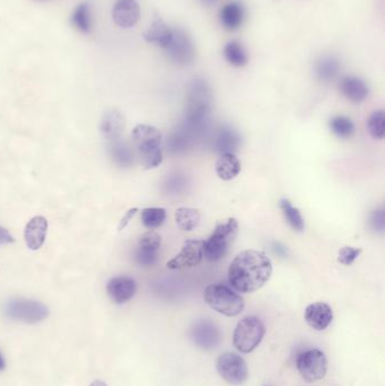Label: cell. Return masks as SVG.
<instances>
[{
  "label": "cell",
  "mask_w": 385,
  "mask_h": 386,
  "mask_svg": "<svg viewBox=\"0 0 385 386\" xmlns=\"http://www.w3.org/2000/svg\"><path fill=\"white\" fill-rule=\"evenodd\" d=\"M15 242L13 235L6 228L0 226V245L10 244Z\"/></svg>",
  "instance_id": "37"
},
{
  "label": "cell",
  "mask_w": 385,
  "mask_h": 386,
  "mask_svg": "<svg viewBox=\"0 0 385 386\" xmlns=\"http://www.w3.org/2000/svg\"><path fill=\"white\" fill-rule=\"evenodd\" d=\"M220 0H200V3L205 6H213L215 3H218Z\"/></svg>",
  "instance_id": "41"
},
{
  "label": "cell",
  "mask_w": 385,
  "mask_h": 386,
  "mask_svg": "<svg viewBox=\"0 0 385 386\" xmlns=\"http://www.w3.org/2000/svg\"><path fill=\"white\" fill-rule=\"evenodd\" d=\"M135 260L141 267H152L158 260V251L137 246L135 251Z\"/></svg>",
  "instance_id": "32"
},
{
  "label": "cell",
  "mask_w": 385,
  "mask_h": 386,
  "mask_svg": "<svg viewBox=\"0 0 385 386\" xmlns=\"http://www.w3.org/2000/svg\"><path fill=\"white\" fill-rule=\"evenodd\" d=\"M279 207L282 209V215L285 217L286 222L289 223V226L294 230L302 232L305 227V224H304V218L300 209L294 207L289 199H282Z\"/></svg>",
  "instance_id": "28"
},
{
  "label": "cell",
  "mask_w": 385,
  "mask_h": 386,
  "mask_svg": "<svg viewBox=\"0 0 385 386\" xmlns=\"http://www.w3.org/2000/svg\"><path fill=\"white\" fill-rule=\"evenodd\" d=\"M384 111L376 110L367 120V128L373 138L383 139L385 135Z\"/></svg>",
  "instance_id": "31"
},
{
  "label": "cell",
  "mask_w": 385,
  "mask_h": 386,
  "mask_svg": "<svg viewBox=\"0 0 385 386\" xmlns=\"http://www.w3.org/2000/svg\"><path fill=\"white\" fill-rule=\"evenodd\" d=\"M194 343L204 350L216 348L220 343V331L209 320H200L192 325L190 332Z\"/></svg>",
  "instance_id": "12"
},
{
  "label": "cell",
  "mask_w": 385,
  "mask_h": 386,
  "mask_svg": "<svg viewBox=\"0 0 385 386\" xmlns=\"http://www.w3.org/2000/svg\"><path fill=\"white\" fill-rule=\"evenodd\" d=\"M166 57L178 67H187L196 59V47L191 35L181 28L172 29V38L164 47Z\"/></svg>",
  "instance_id": "8"
},
{
  "label": "cell",
  "mask_w": 385,
  "mask_h": 386,
  "mask_svg": "<svg viewBox=\"0 0 385 386\" xmlns=\"http://www.w3.org/2000/svg\"><path fill=\"white\" fill-rule=\"evenodd\" d=\"M273 275V262L262 251L247 250L238 253L229 268V283L243 294L262 288Z\"/></svg>",
  "instance_id": "1"
},
{
  "label": "cell",
  "mask_w": 385,
  "mask_h": 386,
  "mask_svg": "<svg viewBox=\"0 0 385 386\" xmlns=\"http://www.w3.org/2000/svg\"><path fill=\"white\" fill-rule=\"evenodd\" d=\"M172 38V29H169L167 24L158 14L154 15L149 29L144 33V39L149 43H155L160 47H165Z\"/></svg>",
  "instance_id": "23"
},
{
  "label": "cell",
  "mask_w": 385,
  "mask_h": 386,
  "mask_svg": "<svg viewBox=\"0 0 385 386\" xmlns=\"http://www.w3.org/2000/svg\"><path fill=\"white\" fill-rule=\"evenodd\" d=\"M298 373L306 383H315L324 378L328 372V359L320 349L302 352L296 361Z\"/></svg>",
  "instance_id": "9"
},
{
  "label": "cell",
  "mask_w": 385,
  "mask_h": 386,
  "mask_svg": "<svg viewBox=\"0 0 385 386\" xmlns=\"http://www.w3.org/2000/svg\"><path fill=\"white\" fill-rule=\"evenodd\" d=\"M362 253L360 248H351V246H344L338 253V261L344 266H351L354 264V261L360 257Z\"/></svg>",
  "instance_id": "34"
},
{
  "label": "cell",
  "mask_w": 385,
  "mask_h": 386,
  "mask_svg": "<svg viewBox=\"0 0 385 386\" xmlns=\"http://www.w3.org/2000/svg\"><path fill=\"white\" fill-rule=\"evenodd\" d=\"M241 162L233 153L220 155L215 165V171L222 181H231L241 172Z\"/></svg>",
  "instance_id": "24"
},
{
  "label": "cell",
  "mask_w": 385,
  "mask_h": 386,
  "mask_svg": "<svg viewBox=\"0 0 385 386\" xmlns=\"http://www.w3.org/2000/svg\"><path fill=\"white\" fill-rule=\"evenodd\" d=\"M304 317L312 329L323 331L329 327L333 320V312L330 305L323 301L312 303L305 308Z\"/></svg>",
  "instance_id": "16"
},
{
  "label": "cell",
  "mask_w": 385,
  "mask_h": 386,
  "mask_svg": "<svg viewBox=\"0 0 385 386\" xmlns=\"http://www.w3.org/2000/svg\"><path fill=\"white\" fill-rule=\"evenodd\" d=\"M204 260V241L187 239L182 245L179 255L167 262V268L172 270H180L185 268L197 267Z\"/></svg>",
  "instance_id": "11"
},
{
  "label": "cell",
  "mask_w": 385,
  "mask_h": 386,
  "mask_svg": "<svg viewBox=\"0 0 385 386\" xmlns=\"http://www.w3.org/2000/svg\"><path fill=\"white\" fill-rule=\"evenodd\" d=\"M244 7L240 1H231L222 7L220 13L222 25L229 31H236L244 22Z\"/></svg>",
  "instance_id": "22"
},
{
  "label": "cell",
  "mask_w": 385,
  "mask_h": 386,
  "mask_svg": "<svg viewBox=\"0 0 385 386\" xmlns=\"http://www.w3.org/2000/svg\"><path fill=\"white\" fill-rule=\"evenodd\" d=\"M342 70V63L333 54H324L315 61L314 74L318 81L324 84L333 82Z\"/></svg>",
  "instance_id": "19"
},
{
  "label": "cell",
  "mask_w": 385,
  "mask_h": 386,
  "mask_svg": "<svg viewBox=\"0 0 385 386\" xmlns=\"http://www.w3.org/2000/svg\"><path fill=\"white\" fill-rule=\"evenodd\" d=\"M238 223L235 218H229L225 223L217 225L209 239L204 241V257L210 262H216L225 257L238 235Z\"/></svg>",
  "instance_id": "5"
},
{
  "label": "cell",
  "mask_w": 385,
  "mask_h": 386,
  "mask_svg": "<svg viewBox=\"0 0 385 386\" xmlns=\"http://www.w3.org/2000/svg\"><path fill=\"white\" fill-rule=\"evenodd\" d=\"M174 216H176V225L183 232H192L200 224V213L194 208H179Z\"/></svg>",
  "instance_id": "25"
},
{
  "label": "cell",
  "mask_w": 385,
  "mask_h": 386,
  "mask_svg": "<svg viewBox=\"0 0 385 386\" xmlns=\"http://www.w3.org/2000/svg\"><path fill=\"white\" fill-rule=\"evenodd\" d=\"M136 292L137 283L132 277H114L107 285V295L116 304H125L135 296Z\"/></svg>",
  "instance_id": "13"
},
{
  "label": "cell",
  "mask_w": 385,
  "mask_h": 386,
  "mask_svg": "<svg viewBox=\"0 0 385 386\" xmlns=\"http://www.w3.org/2000/svg\"><path fill=\"white\" fill-rule=\"evenodd\" d=\"M125 116L118 109H109L101 120V133L107 142L123 137L125 130Z\"/></svg>",
  "instance_id": "15"
},
{
  "label": "cell",
  "mask_w": 385,
  "mask_h": 386,
  "mask_svg": "<svg viewBox=\"0 0 385 386\" xmlns=\"http://www.w3.org/2000/svg\"><path fill=\"white\" fill-rule=\"evenodd\" d=\"M132 146L136 158L146 170L156 169L163 162L162 140L163 136L158 129L148 125H138L132 130Z\"/></svg>",
  "instance_id": "3"
},
{
  "label": "cell",
  "mask_w": 385,
  "mask_h": 386,
  "mask_svg": "<svg viewBox=\"0 0 385 386\" xmlns=\"http://www.w3.org/2000/svg\"><path fill=\"white\" fill-rule=\"evenodd\" d=\"M273 250L275 253L280 255V257H287V255H289V250H287V248L278 242L273 243Z\"/></svg>",
  "instance_id": "39"
},
{
  "label": "cell",
  "mask_w": 385,
  "mask_h": 386,
  "mask_svg": "<svg viewBox=\"0 0 385 386\" xmlns=\"http://www.w3.org/2000/svg\"><path fill=\"white\" fill-rule=\"evenodd\" d=\"M109 148V154H110L111 160L116 167L121 169H127L134 165L136 160L135 151L132 149V146L125 142V139H116L112 142H109L107 144Z\"/></svg>",
  "instance_id": "21"
},
{
  "label": "cell",
  "mask_w": 385,
  "mask_h": 386,
  "mask_svg": "<svg viewBox=\"0 0 385 386\" xmlns=\"http://www.w3.org/2000/svg\"><path fill=\"white\" fill-rule=\"evenodd\" d=\"M48 233V220L42 216L33 217L26 224L24 239L31 250H39L45 242Z\"/></svg>",
  "instance_id": "17"
},
{
  "label": "cell",
  "mask_w": 385,
  "mask_h": 386,
  "mask_svg": "<svg viewBox=\"0 0 385 386\" xmlns=\"http://www.w3.org/2000/svg\"><path fill=\"white\" fill-rule=\"evenodd\" d=\"M3 313L10 320L35 324L49 317V308L41 301L34 299H13L3 305Z\"/></svg>",
  "instance_id": "7"
},
{
  "label": "cell",
  "mask_w": 385,
  "mask_h": 386,
  "mask_svg": "<svg viewBox=\"0 0 385 386\" xmlns=\"http://www.w3.org/2000/svg\"><path fill=\"white\" fill-rule=\"evenodd\" d=\"M204 297L210 308L225 317H238L245 308L244 299L222 283H213L207 287Z\"/></svg>",
  "instance_id": "4"
},
{
  "label": "cell",
  "mask_w": 385,
  "mask_h": 386,
  "mask_svg": "<svg viewBox=\"0 0 385 386\" xmlns=\"http://www.w3.org/2000/svg\"><path fill=\"white\" fill-rule=\"evenodd\" d=\"M141 218L145 227L149 229L158 228L165 222L166 211L164 208H145L141 211Z\"/></svg>",
  "instance_id": "30"
},
{
  "label": "cell",
  "mask_w": 385,
  "mask_h": 386,
  "mask_svg": "<svg viewBox=\"0 0 385 386\" xmlns=\"http://www.w3.org/2000/svg\"><path fill=\"white\" fill-rule=\"evenodd\" d=\"M5 368H6V361H5L3 354L0 352V372L5 371Z\"/></svg>",
  "instance_id": "40"
},
{
  "label": "cell",
  "mask_w": 385,
  "mask_h": 386,
  "mask_svg": "<svg viewBox=\"0 0 385 386\" xmlns=\"http://www.w3.org/2000/svg\"><path fill=\"white\" fill-rule=\"evenodd\" d=\"M241 136L235 129L229 126H222L218 129L213 139L214 148L220 154L233 153L241 146Z\"/></svg>",
  "instance_id": "20"
},
{
  "label": "cell",
  "mask_w": 385,
  "mask_h": 386,
  "mask_svg": "<svg viewBox=\"0 0 385 386\" xmlns=\"http://www.w3.org/2000/svg\"><path fill=\"white\" fill-rule=\"evenodd\" d=\"M112 16L116 25L123 29H130L139 21L141 7L136 0H116Z\"/></svg>",
  "instance_id": "14"
},
{
  "label": "cell",
  "mask_w": 385,
  "mask_h": 386,
  "mask_svg": "<svg viewBox=\"0 0 385 386\" xmlns=\"http://www.w3.org/2000/svg\"><path fill=\"white\" fill-rule=\"evenodd\" d=\"M72 25L79 32L88 34L92 30L91 7L88 1L79 3L72 12Z\"/></svg>",
  "instance_id": "27"
},
{
  "label": "cell",
  "mask_w": 385,
  "mask_h": 386,
  "mask_svg": "<svg viewBox=\"0 0 385 386\" xmlns=\"http://www.w3.org/2000/svg\"><path fill=\"white\" fill-rule=\"evenodd\" d=\"M137 208H134V209H130V211H129L128 213L125 214V216L123 217V219H121V222H120V230L125 228V227L128 225V223L129 222H130V219H132V217L135 216V215L137 214Z\"/></svg>",
  "instance_id": "38"
},
{
  "label": "cell",
  "mask_w": 385,
  "mask_h": 386,
  "mask_svg": "<svg viewBox=\"0 0 385 386\" xmlns=\"http://www.w3.org/2000/svg\"><path fill=\"white\" fill-rule=\"evenodd\" d=\"M224 57L226 61L235 67L242 68L249 63L248 54L244 47L238 41H229L224 47Z\"/></svg>",
  "instance_id": "26"
},
{
  "label": "cell",
  "mask_w": 385,
  "mask_h": 386,
  "mask_svg": "<svg viewBox=\"0 0 385 386\" xmlns=\"http://www.w3.org/2000/svg\"><path fill=\"white\" fill-rule=\"evenodd\" d=\"M266 334V327L258 317L242 319L235 328L233 343L235 348L242 354H250L260 345Z\"/></svg>",
  "instance_id": "6"
},
{
  "label": "cell",
  "mask_w": 385,
  "mask_h": 386,
  "mask_svg": "<svg viewBox=\"0 0 385 386\" xmlns=\"http://www.w3.org/2000/svg\"><path fill=\"white\" fill-rule=\"evenodd\" d=\"M370 226L374 229L375 232H384L385 227V213L384 208H376L375 211H373L370 216Z\"/></svg>",
  "instance_id": "35"
},
{
  "label": "cell",
  "mask_w": 385,
  "mask_h": 386,
  "mask_svg": "<svg viewBox=\"0 0 385 386\" xmlns=\"http://www.w3.org/2000/svg\"><path fill=\"white\" fill-rule=\"evenodd\" d=\"M185 186H187V179L185 176L179 175V174H174V175L166 180L165 189L167 192L179 193V192L185 190Z\"/></svg>",
  "instance_id": "36"
},
{
  "label": "cell",
  "mask_w": 385,
  "mask_h": 386,
  "mask_svg": "<svg viewBox=\"0 0 385 386\" xmlns=\"http://www.w3.org/2000/svg\"><path fill=\"white\" fill-rule=\"evenodd\" d=\"M90 386H107V383H105V382H103V380H94V382H92V383L90 384Z\"/></svg>",
  "instance_id": "42"
},
{
  "label": "cell",
  "mask_w": 385,
  "mask_h": 386,
  "mask_svg": "<svg viewBox=\"0 0 385 386\" xmlns=\"http://www.w3.org/2000/svg\"><path fill=\"white\" fill-rule=\"evenodd\" d=\"M211 103L213 95L209 85L204 79H194L189 88L188 103L183 125L200 135L208 122Z\"/></svg>",
  "instance_id": "2"
},
{
  "label": "cell",
  "mask_w": 385,
  "mask_h": 386,
  "mask_svg": "<svg viewBox=\"0 0 385 386\" xmlns=\"http://www.w3.org/2000/svg\"><path fill=\"white\" fill-rule=\"evenodd\" d=\"M216 369L222 380L231 385H242L248 380V364L235 352L222 354L217 359Z\"/></svg>",
  "instance_id": "10"
},
{
  "label": "cell",
  "mask_w": 385,
  "mask_h": 386,
  "mask_svg": "<svg viewBox=\"0 0 385 386\" xmlns=\"http://www.w3.org/2000/svg\"><path fill=\"white\" fill-rule=\"evenodd\" d=\"M331 131L339 138H351L354 135L355 125L349 118L344 116H337L330 120Z\"/></svg>",
  "instance_id": "29"
},
{
  "label": "cell",
  "mask_w": 385,
  "mask_h": 386,
  "mask_svg": "<svg viewBox=\"0 0 385 386\" xmlns=\"http://www.w3.org/2000/svg\"><path fill=\"white\" fill-rule=\"evenodd\" d=\"M339 89L344 98L354 103H360L366 100L370 88L363 79L356 76H346L339 83Z\"/></svg>",
  "instance_id": "18"
},
{
  "label": "cell",
  "mask_w": 385,
  "mask_h": 386,
  "mask_svg": "<svg viewBox=\"0 0 385 386\" xmlns=\"http://www.w3.org/2000/svg\"><path fill=\"white\" fill-rule=\"evenodd\" d=\"M160 244H162V239H160V234H157L156 232H153V230L144 233L138 241V246L151 248V250H155V251L160 250Z\"/></svg>",
  "instance_id": "33"
}]
</instances>
